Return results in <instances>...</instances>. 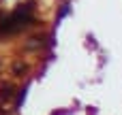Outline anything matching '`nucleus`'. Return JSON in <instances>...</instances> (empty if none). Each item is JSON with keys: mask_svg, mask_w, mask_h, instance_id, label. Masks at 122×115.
Here are the masks:
<instances>
[{"mask_svg": "<svg viewBox=\"0 0 122 115\" xmlns=\"http://www.w3.org/2000/svg\"><path fill=\"white\" fill-rule=\"evenodd\" d=\"M69 11H71V4H62V6H60V11H58V17H56V21H60L62 17H66V15H69Z\"/></svg>", "mask_w": 122, "mask_h": 115, "instance_id": "obj_4", "label": "nucleus"}, {"mask_svg": "<svg viewBox=\"0 0 122 115\" xmlns=\"http://www.w3.org/2000/svg\"><path fill=\"white\" fill-rule=\"evenodd\" d=\"M58 115H64V113H58Z\"/></svg>", "mask_w": 122, "mask_h": 115, "instance_id": "obj_6", "label": "nucleus"}, {"mask_svg": "<svg viewBox=\"0 0 122 115\" xmlns=\"http://www.w3.org/2000/svg\"><path fill=\"white\" fill-rule=\"evenodd\" d=\"M32 9H34V0H28L24 4H19L11 15L0 19V34H13L19 32L28 26H32L36 19L32 17Z\"/></svg>", "mask_w": 122, "mask_h": 115, "instance_id": "obj_1", "label": "nucleus"}, {"mask_svg": "<svg viewBox=\"0 0 122 115\" xmlns=\"http://www.w3.org/2000/svg\"><path fill=\"white\" fill-rule=\"evenodd\" d=\"M13 94H15V87L11 83H2L0 85V100H11Z\"/></svg>", "mask_w": 122, "mask_h": 115, "instance_id": "obj_2", "label": "nucleus"}, {"mask_svg": "<svg viewBox=\"0 0 122 115\" xmlns=\"http://www.w3.org/2000/svg\"><path fill=\"white\" fill-rule=\"evenodd\" d=\"M26 92H28V83L19 90V94H17V100H15V109H21V105H24V100H26Z\"/></svg>", "mask_w": 122, "mask_h": 115, "instance_id": "obj_3", "label": "nucleus"}, {"mask_svg": "<svg viewBox=\"0 0 122 115\" xmlns=\"http://www.w3.org/2000/svg\"><path fill=\"white\" fill-rule=\"evenodd\" d=\"M24 73H26V64H19V62H15V64H13V75L21 77Z\"/></svg>", "mask_w": 122, "mask_h": 115, "instance_id": "obj_5", "label": "nucleus"}]
</instances>
